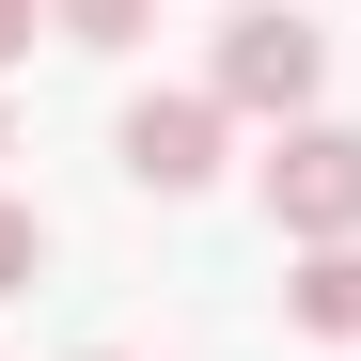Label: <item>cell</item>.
<instances>
[{
  "instance_id": "obj_1",
  "label": "cell",
  "mask_w": 361,
  "mask_h": 361,
  "mask_svg": "<svg viewBox=\"0 0 361 361\" xmlns=\"http://www.w3.org/2000/svg\"><path fill=\"white\" fill-rule=\"evenodd\" d=\"M314 79H330V32L298 16V0H235V32H220V110H267V126H314Z\"/></svg>"
},
{
  "instance_id": "obj_2",
  "label": "cell",
  "mask_w": 361,
  "mask_h": 361,
  "mask_svg": "<svg viewBox=\"0 0 361 361\" xmlns=\"http://www.w3.org/2000/svg\"><path fill=\"white\" fill-rule=\"evenodd\" d=\"M267 220L298 252H345L361 235V126H283L267 142Z\"/></svg>"
},
{
  "instance_id": "obj_3",
  "label": "cell",
  "mask_w": 361,
  "mask_h": 361,
  "mask_svg": "<svg viewBox=\"0 0 361 361\" xmlns=\"http://www.w3.org/2000/svg\"><path fill=\"white\" fill-rule=\"evenodd\" d=\"M220 126H235L220 94H142V110H126V189H157V204H189L204 173H220Z\"/></svg>"
},
{
  "instance_id": "obj_4",
  "label": "cell",
  "mask_w": 361,
  "mask_h": 361,
  "mask_svg": "<svg viewBox=\"0 0 361 361\" xmlns=\"http://www.w3.org/2000/svg\"><path fill=\"white\" fill-rule=\"evenodd\" d=\"M298 330H314V345H361V235H345V252H298Z\"/></svg>"
},
{
  "instance_id": "obj_5",
  "label": "cell",
  "mask_w": 361,
  "mask_h": 361,
  "mask_svg": "<svg viewBox=\"0 0 361 361\" xmlns=\"http://www.w3.org/2000/svg\"><path fill=\"white\" fill-rule=\"evenodd\" d=\"M142 16H157V0H47V32H79V47H126Z\"/></svg>"
},
{
  "instance_id": "obj_6",
  "label": "cell",
  "mask_w": 361,
  "mask_h": 361,
  "mask_svg": "<svg viewBox=\"0 0 361 361\" xmlns=\"http://www.w3.org/2000/svg\"><path fill=\"white\" fill-rule=\"evenodd\" d=\"M32 267H47V220H32V204H0V298H16Z\"/></svg>"
},
{
  "instance_id": "obj_7",
  "label": "cell",
  "mask_w": 361,
  "mask_h": 361,
  "mask_svg": "<svg viewBox=\"0 0 361 361\" xmlns=\"http://www.w3.org/2000/svg\"><path fill=\"white\" fill-rule=\"evenodd\" d=\"M32 32H47V0H0V63H16V47H32Z\"/></svg>"
},
{
  "instance_id": "obj_8",
  "label": "cell",
  "mask_w": 361,
  "mask_h": 361,
  "mask_svg": "<svg viewBox=\"0 0 361 361\" xmlns=\"http://www.w3.org/2000/svg\"><path fill=\"white\" fill-rule=\"evenodd\" d=\"M79 361H126V345H79Z\"/></svg>"
}]
</instances>
